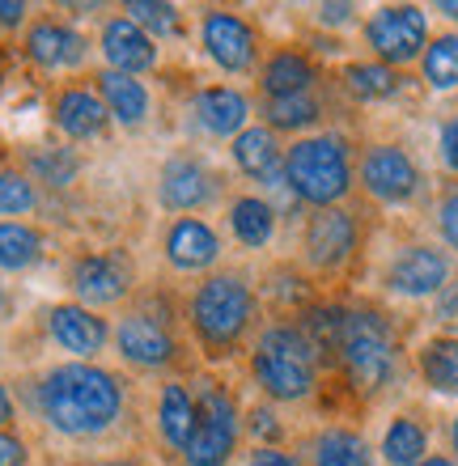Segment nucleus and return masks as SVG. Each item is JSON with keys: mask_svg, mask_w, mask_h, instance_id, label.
Instances as JSON below:
<instances>
[{"mask_svg": "<svg viewBox=\"0 0 458 466\" xmlns=\"http://www.w3.org/2000/svg\"><path fill=\"white\" fill-rule=\"evenodd\" d=\"M35 403L51 432L86 441V437L111 432L115 420L124 416V386L111 369L94 360H68L43 373Z\"/></svg>", "mask_w": 458, "mask_h": 466, "instance_id": "f257e3e1", "label": "nucleus"}, {"mask_svg": "<svg viewBox=\"0 0 458 466\" xmlns=\"http://www.w3.org/2000/svg\"><path fill=\"white\" fill-rule=\"evenodd\" d=\"M285 178L293 196L314 212L340 208V199L352 191V148L335 132L301 136L285 148Z\"/></svg>", "mask_w": 458, "mask_h": 466, "instance_id": "f03ea898", "label": "nucleus"}, {"mask_svg": "<svg viewBox=\"0 0 458 466\" xmlns=\"http://www.w3.org/2000/svg\"><path fill=\"white\" fill-rule=\"evenodd\" d=\"M250 373L263 386L268 399L276 403H298L314 394V378H319V352L306 339L301 327L276 322L255 339L250 348Z\"/></svg>", "mask_w": 458, "mask_h": 466, "instance_id": "7ed1b4c3", "label": "nucleus"}, {"mask_svg": "<svg viewBox=\"0 0 458 466\" xmlns=\"http://www.w3.org/2000/svg\"><path fill=\"white\" fill-rule=\"evenodd\" d=\"M187 319H191V331L199 335V344L209 352H229V348L242 344V335L255 322V293L242 276L217 271L191 293Z\"/></svg>", "mask_w": 458, "mask_h": 466, "instance_id": "20e7f679", "label": "nucleus"}, {"mask_svg": "<svg viewBox=\"0 0 458 466\" xmlns=\"http://www.w3.org/2000/svg\"><path fill=\"white\" fill-rule=\"evenodd\" d=\"M340 365H344L348 381L361 394H378L391 386L399 369V348L386 314H378V309H348L344 339H340Z\"/></svg>", "mask_w": 458, "mask_h": 466, "instance_id": "39448f33", "label": "nucleus"}, {"mask_svg": "<svg viewBox=\"0 0 458 466\" xmlns=\"http://www.w3.org/2000/svg\"><path fill=\"white\" fill-rule=\"evenodd\" d=\"M238 403L221 381H199L196 390V432L187 441V466H225L238 450Z\"/></svg>", "mask_w": 458, "mask_h": 466, "instance_id": "423d86ee", "label": "nucleus"}, {"mask_svg": "<svg viewBox=\"0 0 458 466\" xmlns=\"http://www.w3.org/2000/svg\"><path fill=\"white\" fill-rule=\"evenodd\" d=\"M365 43L386 68L416 64L429 47V17L416 5H386L365 22Z\"/></svg>", "mask_w": 458, "mask_h": 466, "instance_id": "0eeeda50", "label": "nucleus"}, {"mask_svg": "<svg viewBox=\"0 0 458 466\" xmlns=\"http://www.w3.org/2000/svg\"><path fill=\"white\" fill-rule=\"evenodd\" d=\"M68 284H73L76 306L102 309V306L124 301V297L132 293V284H137V268H132V258L119 255V250H94V255H81L73 263Z\"/></svg>", "mask_w": 458, "mask_h": 466, "instance_id": "6e6552de", "label": "nucleus"}, {"mask_svg": "<svg viewBox=\"0 0 458 466\" xmlns=\"http://www.w3.org/2000/svg\"><path fill=\"white\" fill-rule=\"evenodd\" d=\"M199 43H204V56H209L221 73L242 76L260 60V35H255V25H250L242 13L209 9L199 17Z\"/></svg>", "mask_w": 458, "mask_h": 466, "instance_id": "1a4fd4ad", "label": "nucleus"}, {"mask_svg": "<svg viewBox=\"0 0 458 466\" xmlns=\"http://www.w3.org/2000/svg\"><path fill=\"white\" fill-rule=\"evenodd\" d=\"M357 178L365 187V196L378 204H408L421 191V170L412 161L408 148L399 145H370L357 166Z\"/></svg>", "mask_w": 458, "mask_h": 466, "instance_id": "9d476101", "label": "nucleus"}, {"mask_svg": "<svg viewBox=\"0 0 458 466\" xmlns=\"http://www.w3.org/2000/svg\"><path fill=\"white\" fill-rule=\"evenodd\" d=\"M357 217L344 208H319L306 221V233H301V250H306V263L314 271H340L357 255Z\"/></svg>", "mask_w": 458, "mask_h": 466, "instance_id": "9b49d317", "label": "nucleus"}, {"mask_svg": "<svg viewBox=\"0 0 458 466\" xmlns=\"http://www.w3.org/2000/svg\"><path fill=\"white\" fill-rule=\"evenodd\" d=\"M115 348L127 365L137 369H161L170 365L178 344H174V331L166 327V319L149 314V309H132L115 322Z\"/></svg>", "mask_w": 458, "mask_h": 466, "instance_id": "f8f14e48", "label": "nucleus"}, {"mask_svg": "<svg viewBox=\"0 0 458 466\" xmlns=\"http://www.w3.org/2000/svg\"><path fill=\"white\" fill-rule=\"evenodd\" d=\"M450 284V255L437 246H403L391 268H386V289L399 297H437Z\"/></svg>", "mask_w": 458, "mask_h": 466, "instance_id": "ddd939ff", "label": "nucleus"}, {"mask_svg": "<svg viewBox=\"0 0 458 466\" xmlns=\"http://www.w3.org/2000/svg\"><path fill=\"white\" fill-rule=\"evenodd\" d=\"M158 199H161V208H170V212L209 208L212 199H217V174L199 157L174 153V157H166V166L158 174Z\"/></svg>", "mask_w": 458, "mask_h": 466, "instance_id": "4468645a", "label": "nucleus"}, {"mask_svg": "<svg viewBox=\"0 0 458 466\" xmlns=\"http://www.w3.org/2000/svg\"><path fill=\"white\" fill-rule=\"evenodd\" d=\"M47 335L60 352H73L76 360H89V356H98L107 348L111 327H107V319H98V309H86L76 301H60V306L47 309Z\"/></svg>", "mask_w": 458, "mask_h": 466, "instance_id": "2eb2a0df", "label": "nucleus"}, {"mask_svg": "<svg viewBox=\"0 0 458 466\" xmlns=\"http://www.w3.org/2000/svg\"><path fill=\"white\" fill-rule=\"evenodd\" d=\"M102 60L111 73H124V76H140L149 73L153 64H158V43H153L145 30H140L132 17H111V22L102 25Z\"/></svg>", "mask_w": 458, "mask_h": 466, "instance_id": "dca6fc26", "label": "nucleus"}, {"mask_svg": "<svg viewBox=\"0 0 458 466\" xmlns=\"http://www.w3.org/2000/svg\"><path fill=\"white\" fill-rule=\"evenodd\" d=\"M22 47H25V60L35 64V68H43V73L76 68V64L86 60V38L76 35L73 25L51 22V17H43V22H35L25 30Z\"/></svg>", "mask_w": 458, "mask_h": 466, "instance_id": "f3484780", "label": "nucleus"}, {"mask_svg": "<svg viewBox=\"0 0 458 466\" xmlns=\"http://www.w3.org/2000/svg\"><path fill=\"white\" fill-rule=\"evenodd\" d=\"M166 258H170L174 271H209L217 258H221V238L209 221L199 217H178V221L166 229Z\"/></svg>", "mask_w": 458, "mask_h": 466, "instance_id": "a211bd4d", "label": "nucleus"}, {"mask_svg": "<svg viewBox=\"0 0 458 466\" xmlns=\"http://www.w3.org/2000/svg\"><path fill=\"white\" fill-rule=\"evenodd\" d=\"M51 123H56L68 140H98V136L107 132L111 115H107V106H102V98L94 89L64 86L60 94H56V102H51Z\"/></svg>", "mask_w": 458, "mask_h": 466, "instance_id": "6ab92c4d", "label": "nucleus"}, {"mask_svg": "<svg viewBox=\"0 0 458 466\" xmlns=\"http://www.w3.org/2000/svg\"><path fill=\"white\" fill-rule=\"evenodd\" d=\"M191 111H196V123L209 136L234 140V136L247 132V123H250V98L234 86H209L196 94Z\"/></svg>", "mask_w": 458, "mask_h": 466, "instance_id": "aec40b11", "label": "nucleus"}, {"mask_svg": "<svg viewBox=\"0 0 458 466\" xmlns=\"http://www.w3.org/2000/svg\"><path fill=\"white\" fill-rule=\"evenodd\" d=\"M94 94L102 98L107 115H111L119 127H127V132L145 127V119H149V111H153V98H149V89H145V81L111 73V68H102V73L94 76Z\"/></svg>", "mask_w": 458, "mask_h": 466, "instance_id": "412c9836", "label": "nucleus"}, {"mask_svg": "<svg viewBox=\"0 0 458 466\" xmlns=\"http://www.w3.org/2000/svg\"><path fill=\"white\" fill-rule=\"evenodd\" d=\"M314 81H319V68L306 51L298 47H280L272 51L260 68V86L268 98H293V94H314Z\"/></svg>", "mask_w": 458, "mask_h": 466, "instance_id": "4be33fe9", "label": "nucleus"}, {"mask_svg": "<svg viewBox=\"0 0 458 466\" xmlns=\"http://www.w3.org/2000/svg\"><path fill=\"white\" fill-rule=\"evenodd\" d=\"M229 153H234L238 170L247 178H260V183H268L272 174L285 170V148H280L272 127H247L242 136H234Z\"/></svg>", "mask_w": 458, "mask_h": 466, "instance_id": "5701e85b", "label": "nucleus"}, {"mask_svg": "<svg viewBox=\"0 0 458 466\" xmlns=\"http://www.w3.org/2000/svg\"><path fill=\"white\" fill-rule=\"evenodd\" d=\"M158 432L161 441L183 454L191 432H196V399L187 390L183 381H166L158 390Z\"/></svg>", "mask_w": 458, "mask_h": 466, "instance_id": "b1692460", "label": "nucleus"}, {"mask_svg": "<svg viewBox=\"0 0 458 466\" xmlns=\"http://www.w3.org/2000/svg\"><path fill=\"white\" fill-rule=\"evenodd\" d=\"M276 217H280V212L263 196H238L234 204H229V233H234L238 246L263 250V246L276 238Z\"/></svg>", "mask_w": 458, "mask_h": 466, "instance_id": "393cba45", "label": "nucleus"}, {"mask_svg": "<svg viewBox=\"0 0 458 466\" xmlns=\"http://www.w3.org/2000/svg\"><path fill=\"white\" fill-rule=\"evenodd\" d=\"M314 454V466H373V454H370V441L361 437L357 429H322L310 445Z\"/></svg>", "mask_w": 458, "mask_h": 466, "instance_id": "a878e982", "label": "nucleus"}, {"mask_svg": "<svg viewBox=\"0 0 458 466\" xmlns=\"http://www.w3.org/2000/svg\"><path fill=\"white\" fill-rule=\"evenodd\" d=\"M421 378L437 394H458V335H433L416 356Z\"/></svg>", "mask_w": 458, "mask_h": 466, "instance_id": "bb28decb", "label": "nucleus"}, {"mask_svg": "<svg viewBox=\"0 0 458 466\" xmlns=\"http://www.w3.org/2000/svg\"><path fill=\"white\" fill-rule=\"evenodd\" d=\"M47 250L43 229L30 221H0V271H25L35 268Z\"/></svg>", "mask_w": 458, "mask_h": 466, "instance_id": "cd10ccee", "label": "nucleus"}, {"mask_svg": "<svg viewBox=\"0 0 458 466\" xmlns=\"http://www.w3.org/2000/svg\"><path fill=\"white\" fill-rule=\"evenodd\" d=\"M382 458L386 466H421L429 458V432L421 420L395 416L382 432Z\"/></svg>", "mask_w": 458, "mask_h": 466, "instance_id": "c85d7f7f", "label": "nucleus"}, {"mask_svg": "<svg viewBox=\"0 0 458 466\" xmlns=\"http://www.w3.org/2000/svg\"><path fill=\"white\" fill-rule=\"evenodd\" d=\"M344 89L361 102H386L399 94V73L378 60H357L344 64Z\"/></svg>", "mask_w": 458, "mask_h": 466, "instance_id": "c756f323", "label": "nucleus"}, {"mask_svg": "<svg viewBox=\"0 0 458 466\" xmlns=\"http://www.w3.org/2000/svg\"><path fill=\"white\" fill-rule=\"evenodd\" d=\"M421 73H424V86L437 89V94L458 89V35L429 38V47L421 56Z\"/></svg>", "mask_w": 458, "mask_h": 466, "instance_id": "7c9ffc66", "label": "nucleus"}, {"mask_svg": "<svg viewBox=\"0 0 458 466\" xmlns=\"http://www.w3.org/2000/svg\"><path fill=\"white\" fill-rule=\"evenodd\" d=\"M263 119L272 132H306L322 119V106L314 94H293V98H268L263 102Z\"/></svg>", "mask_w": 458, "mask_h": 466, "instance_id": "2f4dec72", "label": "nucleus"}, {"mask_svg": "<svg viewBox=\"0 0 458 466\" xmlns=\"http://www.w3.org/2000/svg\"><path fill=\"white\" fill-rule=\"evenodd\" d=\"M25 170H30V183H47V187H68L81 170V157L73 148H35L25 157Z\"/></svg>", "mask_w": 458, "mask_h": 466, "instance_id": "473e14b6", "label": "nucleus"}, {"mask_svg": "<svg viewBox=\"0 0 458 466\" xmlns=\"http://www.w3.org/2000/svg\"><path fill=\"white\" fill-rule=\"evenodd\" d=\"M124 17H132L149 38L178 35V9H174V5H161V0H127Z\"/></svg>", "mask_w": 458, "mask_h": 466, "instance_id": "72a5a7b5", "label": "nucleus"}, {"mask_svg": "<svg viewBox=\"0 0 458 466\" xmlns=\"http://www.w3.org/2000/svg\"><path fill=\"white\" fill-rule=\"evenodd\" d=\"M38 208V191L30 174L0 170V217H30Z\"/></svg>", "mask_w": 458, "mask_h": 466, "instance_id": "f704fd0d", "label": "nucleus"}, {"mask_svg": "<svg viewBox=\"0 0 458 466\" xmlns=\"http://www.w3.org/2000/svg\"><path fill=\"white\" fill-rule=\"evenodd\" d=\"M437 233H442V242H446L450 250H458V187L446 191L442 204H437Z\"/></svg>", "mask_w": 458, "mask_h": 466, "instance_id": "c9c22d12", "label": "nucleus"}, {"mask_svg": "<svg viewBox=\"0 0 458 466\" xmlns=\"http://www.w3.org/2000/svg\"><path fill=\"white\" fill-rule=\"evenodd\" d=\"M437 157H442L446 170L458 174V115L442 123V132H437Z\"/></svg>", "mask_w": 458, "mask_h": 466, "instance_id": "e433bc0d", "label": "nucleus"}, {"mask_svg": "<svg viewBox=\"0 0 458 466\" xmlns=\"http://www.w3.org/2000/svg\"><path fill=\"white\" fill-rule=\"evenodd\" d=\"M0 466H30V445L9 429H0Z\"/></svg>", "mask_w": 458, "mask_h": 466, "instance_id": "4c0bfd02", "label": "nucleus"}, {"mask_svg": "<svg viewBox=\"0 0 458 466\" xmlns=\"http://www.w3.org/2000/svg\"><path fill=\"white\" fill-rule=\"evenodd\" d=\"M247 466H301L293 454H285L280 445H255L247 458Z\"/></svg>", "mask_w": 458, "mask_h": 466, "instance_id": "58836bf2", "label": "nucleus"}, {"mask_svg": "<svg viewBox=\"0 0 458 466\" xmlns=\"http://www.w3.org/2000/svg\"><path fill=\"white\" fill-rule=\"evenodd\" d=\"M247 429L260 437L263 445H272L276 437H280V424H276V416L268 411V407H260V411H250V420H247Z\"/></svg>", "mask_w": 458, "mask_h": 466, "instance_id": "ea45409f", "label": "nucleus"}, {"mask_svg": "<svg viewBox=\"0 0 458 466\" xmlns=\"http://www.w3.org/2000/svg\"><path fill=\"white\" fill-rule=\"evenodd\" d=\"M352 5H319V22L322 25H348L352 22Z\"/></svg>", "mask_w": 458, "mask_h": 466, "instance_id": "a19ab883", "label": "nucleus"}, {"mask_svg": "<svg viewBox=\"0 0 458 466\" xmlns=\"http://www.w3.org/2000/svg\"><path fill=\"white\" fill-rule=\"evenodd\" d=\"M25 5L22 0H0V25H5V30H13V25H22L25 22Z\"/></svg>", "mask_w": 458, "mask_h": 466, "instance_id": "79ce46f5", "label": "nucleus"}, {"mask_svg": "<svg viewBox=\"0 0 458 466\" xmlns=\"http://www.w3.org/2000/svg\"><path fill=\"white\" fill-rule=\"evenodd\" d=\"M13 416H17V411H13V394H9V386L0 381V429H9Z\"/></svg>", "mask_w": 458, "mask_h": 466, "instance_id": "37998d69", "label": "nucleus"}, {"mask_svg": "<svg viewBox=\"0 0 458 466\" xmlns=\"http://www.w3.org/2000/svg\"><path fill=\"white\" fill-rule=\"evenodd\" d=\"M437 13H446L450 22H458V0H442V5H437Z\"/></svg>", "mask_w": 458, "mask_h": 466, "instance_id": "c03bdc74", "label": "nucleus"}, {"mask_svg": "<svg viewBox=\"0 0 458 466\" xmlns=\"http://www.w3.org/2000/svg\"><path fill=\"white\" fill-rule=\"evenodd\" d=\"M421 466H458V462H454V458H446V454H429Z\"/></svg>", "mask_w": 458, "mask_h": 466, "instance_id": "a18cd8bd", "label": "nucleus"}, {"mask_svg": "<svg viewBox=\"0 0 458 466\" xmlns=\"http://www.w3.org/2000/svg\"><path fill=\"white\" fill-rule=\"evenodd\" d=\"M94 466H137L132 458H107V462H94Z\"/></svg>", "mask_w": 458, "mask_h": 466, "instance_id": "49530a36", "label": "nucleus"}, {"mask_svg": "<svg viewBox=\"0 0 458 466\" xmlns=\"http://www.w3.org/2000/svg\"><path fill=\"white\" fill-rule=\"evenodd\" d=\"M450 445H454V454H458V416H454V424H450Z\"/></svg>", "mask_w": 458, "mask_h": 466, "instance_id": "de8ad7c7", "label": "nucleus"}, {"mask_svg": "<svg viewBox=\"0 0 458 466\" xmlns=\"http://www.w3.org/2000/svg\"><path fill=\"white\" fill-rule=\"evenodd\" d=\"M0 306H5V289H0Z\"/></svg>", "mask_w": 458, "mask_h": 466, "instance_id": "09e8293b", "label": "nucleus"}]
</instances>
